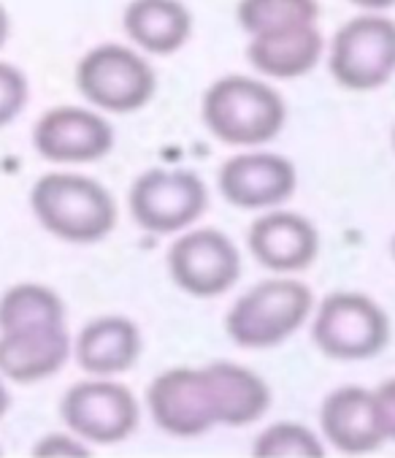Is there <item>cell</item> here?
I'll return each mask as SVG.
<instances>
[{
	"instance_id": "cell-1",
	"label": "cell",
	"mask_w": 395,
	"mask_h": 458,
	"mask_svg": "<svg viewBox=\"0 0 395 458\" xmlns=\"http://www.w3.org/2000/svg\"><path fill=\"white\" fill-rule=\"evenodd\" d=\"M30 209L49 233L73 244L101 242L117 225L112 193L81 174H44L30 191Z\"/></svg>"
},
{
	"instance_id": "cell-2",
	"label": "cell",
	"mask_w": 395,
	"mask_h": 458,
	"mask_svg": "<svg viewBox=\"0 0 395 458\" xmlns=\"http://www.w3.org/2000/svg\"><path fill=\"white\" fill-rule=\"evenodd\" d=\"M287 109L273 87L249 76H223L204 96V123L231 147H257L279 136Z\"/></svg>"
},
{
	"instance_id": "cell-3",
	"label": "cell",
	"mask_w": 395,
	"mask_h": 458,
	"mask_svg": "<svg viewBox=\"0 0 395 458\" xmlns=\"http://www.w3.org/2000/svg\"><path fill=\"white\" fill-rule=\"evenodd\" d=\"M312 291L295 280H265L249 288L228 312V336L249 350L276 347L298 331L312 315Z\"/></svg>"
},
{
	"instance_id": "cell-4",
	"label": "cell",
	"mask_w": 395,
	"mask_h": 458,
	"mask_svg": "<svg viewBox=\"0 0 395 458\" xmlns=\"http://www.w3.org/2000/svg\"><path fill=\"white\" fill-rule=\"evenodd\" d=\"M76 87L95 109L130 114L152 101L157 76L136 49L101 44L79 60Z\"/></svg>"
},
{
	"instance_id": "cell-5",
	"label": "cell",
	"mask_w": 395,
	"mask_h": 458,
	"mask_svg": "<svg viewBox=\"0 0 395 458\" xmlns=\"http://www.w3.org/2000/svg\"><path fill=\"white\" fill-rule=\"evenodd\" d=\"M331 76L355 93L379 89L395 76V22L379 12H366L344 22L328 55Z\"/></svg>"
},
{
	"instance_id": "cell-6",
	"label": "cell",
	"mask_w": 395,
	"mask_h": 458,
	"mask_svg": "<svg viewBox=\"0 0 395 458\" xmlns=\"http://www.w3.org/2000/svg\"><path fill=\"white\" fill-rule=\"evenodd\" d=\"M315 344L336 360H366L390 342L384 310L363 293H331L312 323Z\"/></svg>"
},
{
	"instance_id": "cell-7",
	"label": "cell",
	"mask_w": 395,
	"mask_h": 458,
	"mask_svg": "<svg viewBox=\"0 0 395 458\" xmlns=\"http://www.w3.org/2000/svg\"><path fill=\"white\" fill-rule=\"evenodd\" d=\"M209 207V193L195 171L152 168L130 188V215L149 233H176Z\"/></svg>"
},
{
	"instance_id": "cell-8",
	"label": "cell",
	"mask_w": 395,
	"mask_h": 458,
	"mask_svg": "<svg viewBox=\"0 0 395 458\" xmlns=\"http://www.w3.org/2000/svg\"><path fill=\"white\" fill-rule=\"evenodd\" d=\"M68 431L84 442L114 445L128 439L139 426L136 396L106 377L84 380L68 388L60 404Z\"/></svg>"
},
{
	"instance_id": "cell-9",
	"label": "cell",
	"mask_w": 395,
	"mask_h": 458,
	"mask_svg": "<svg viewBox=\"0 0 395 458\" xmlns=\"http://www.w3.org/2000/svg\"><path fill=\"white\" fill-rule=\"evenodd\" d=\"M173 283L198 299H214L231 291L241 274L239 247L217 228L181 233L168 250Z\"/></svg>"
},
{
	"instance_id": "cell-10",
	"label": "cell",
	"mask_w": 395,
	"mask_h": 458,
	"mask_svg": "<svg viewBox=\"0 0 395 458\" xmlns=\"http://www.w3.org/2000/svg\"><path fill=\"white\" fill-rule=\"evenodd\" d=\"M152 420L171 437H201L220 426L214 396L204 369L176 366L157 375L147 391Z\"/></svg>"
},
{
	"instance_id": "cell-11",
	"label": "cell",
	"mask_w": 395,
	"mask_h": 458,
	"mask_svg": "<svg viewBox=\"0 0 395 458\" xmlns=\"http://www.w3.org/2000/svg\"><path fill=\"white\" fill-rule=\"evenodd\" d=\"M33 147L52 163H92L114 147V128L92 109L57 106L33 128Z\"/></svg>"
},
{
	"instance_id": "cell-12",
	"label": "cell",
	"mask_w": 395,
	"mask_h": 458,
	"mask_svg": "<svg viewBox=\"0 0 395 458\" xmlns=\"http://www.w3.org/2000/svg\"><path fill=\"white\" fill-rule=\"evenodd\" d=\"M220 193L239 209H271L284 204L298 185L295 165L273 152H241L223 163Z\"/></svg>"
},
{
	"instance_id": "cell-13",
	"label": "cell",
	"mask_w": 395,
	"mask_h": 458,
	"mask_svg": "<svg viewBox=\"0 0 395 458\" xmlns=\"http://www.w3.org/2000/svg\"><path fill=\"white\" fill-rule=\"evenodd\" d=\"M247 242L252 258L279 274L307 268L320 252L317 228L304 215L295 212H268L257 217Z\"/></svg>"
},
{
	"instance_id": "cell-14",
	"label": "cell",
	"mask_w": 395,
	"mask_h": 458,
	"mask_svg": "<svg viewBox=\"0 0 395 458\" xmlns=\"http://www.w3.org/2000/svg\"><path fill=\"white\" fill-rule=\"evenodd\" d=\"M71 336L65 326L0 331V377L14 383H38L57 375L71 358Z\"/></svg>"
},
{
	"instance_id": "cell-15",
	"label": "cell",
	"mask_w": 395,
	"mask_h": 458,
	"mask_svg": "<svg viewBox=\"0 0 395 458\" xmlns=\"http://www.w3.org/2000/svg\"><path fill=\"white\" fill-rule=\"evenodd\" d=\"M320 423L328 442L341 453H374L384 442L374 394L360 386H344L328 394L323 402Z\"/></svg>"
},
{
	"instance_id": "cell-16",
	"label": "cell",
	"mask_w": 395,
	"mask_h": 458,
	"mask_svg": "<svg viewBox=\"0 0 395 458\" xmlns=\"http://www.w3.org/2000/svg\"><path fill=\"white\" fill-rule=\"evenodd\" d=\"M73 355L81 369L95 377L122 375L141 355V331L120 315L89 320L73 342Z\"/></svg>"
},
{
	"instance_id": "cell-17",
	"label": "cell",
	"mask_w": 395,
	"mask_h": 458,
	"mask_svg": "<svg viewBox=\"0 0 395 458\" xmlns=\"http://www.w3.org/2000/svg\"><path fill=\"white\" fill-rule=\"evenodd\" d=\"M325 41L317 25H298L252 36L247 47L249 63L271 79H298L323 57Z\"/></svg>"
},
{
	"instance_id": "cell-18",
	"label": "cell",
	"mask_w": 395,
	"mask_h": 458,
	"mask_svg": "<svg viewBox=\"0 0 395 458\" xmlns=\"http://www.w3.org/2000/svg\"><path fill=\"white\" fill-rule=\"evenodd\" d=\"M122 28L128 38L149 55L179 52L192 33V14L181 0H130Z\"/></svg>"
},
{
	"instance_id": "cell-19",
	"label": "cell",
	"mask_w": 395,
	"mask_h": 458,
	"mask_svg": "<svg viewBox=\"0 0 395 458\" xmlns=\"http://www.w3.org/2000/svg\"><path fill=\"white\" fill-rule=\"evenodd\" d=\"M204 372L214 396L220 426H249L268 412L271 391L260 375L228 360L212 363Z\"/></svg>"
},
{
	"instance_id": "cell-20",
	"label": "cell",
	"mask_w": 395,
	"mask_h": 458,
	"mask_svg": "<svg viewBox=\"0 0 395 458\" xmlns=\"http://www.w3.org/2000/svg\"><path fill=\"white\" fill-rule=\"evenodd\" d=\"M65 326L63 299L38 283H20L0 299V331L57 328Z\"/></svg>"
},
{
	"instance_id": "cell-21",
	"label": "cell",
	"mask_w": 395,
	"mask_h": 458,
	"mask_svg": "<svg viewBox=\"0 0 395 458\" xmlns=\"http://www.w3.org/2000/svg\"><path fill=\"white\" fill-rule=\"evenodd\" d=\"M239 25L249 36L273 33L298 25H317V0H239Z\"/></svg>"
},
{
	"instance_id": "cell-22",
	"label": "cell",
	"mask_w": 395,
	"mask_h": 458,
	"mask_svg": "<svg viewBox=\"0 0 395 458\" xmlns=\"http://www.w3.org/2000/svg\"><path fill=\"white\" fill-rule=\"evenodd\" d=\"M252 453L260 458H323L325 447L312 428L282 420L257 434Z\"/></svg>"
},
{
	"instance_id": "cell-23",
	"label": "cell",
	"mask_w": 395,
	"mask_h": 458,
	"mask_svg": "<svg viewBox=\"0 0 395 458\" xmlns=\"http://www.w3.org/2000/svg\"><path fill=\"white\" fill-rule=\"evenodd\" d=\"M28 96H30V87H28L25 73L17 65L0 60V128L14 123L22 114Z\"/></svg>"
},
{
	"instance_id": "cell-24",
	"label": "cell",
	"mask_w": 395,
	"mask_h": 458,
	"mask_svg": "<svg viewBox=\"0 0 395 458\" xmlns=\"http://www.w3.org/2000/svg\"><path fill=\"white\" fill-rule=\"evenodd\" d=\"M374 404H376V418H379L384 439L395 442V377L382 383L379 391H374Z\"/></svg>"
},
{
	"instance_id": "cell-25",
	"label": "cell",
	"mask_w": 395,
	"mask_h": 458,
	"mask_svg": "<svg viewBox=\"0 0 395 458\" xmlns=\"http://www.w3.org/2000/svg\"><path fill=\"white\" fill-rule=\"evenodd\" d=\"M33 453L36 455H89L84 439L71 437V434H49L33 447Z\"/></svg>"
},
{
	"instance_id": "cell-26",
	"label": "cell",
	"mask_w": 395,
	"mask_h": 458,
	"mask_svg": "<svg viewBox=\"0 0 395 458\" xmlns=\"http://www.w3.org/2000/svg\"><path fill=\"white\" fill-rule=\"evenodd\" d=\"M349 4H355L366 12H384V9L395 6V0H349Z\"/></svg>"
},
{
	"instance_id": "cell-27",
	"label": "cell",
	"mask_w": 395,
	"mask_h": 458,
	"mask_svg": "<svg viewBox=\"0 0 395 458\" xmlns=\"http://www.w3.org/2000/svg\"><path fill=\"white\" fill-rule=\"evenodd\" d=\"M9 33H12V20H9V12L4 9V4H0V47L6 44Z\"/></svg>"
},
{
	"instance_id": "cell-28",
	"label": "cell",
	"mask_w": 395,
	"mask_h": 458,
	"mask_svg": "<svg viewBox=\"0 0 395 458\" xmlns=\"http://www.w3.org/2000/svg\"><path fill=\"white\" fill-rule=\"evenodd\" d=\"M12 407V396H9V388L4 386V380H0V418H4Z\"/></svg>"
},
{
	"instance_id": "cell-29",
	"label": "cell",
	"mask_w": 395,
	"mask_h": 458,
	"mask_svg": "<svg viewBox=\"0 0 395 458\" xmlns=\"http://www.w3.org/2000/svg\"><path fill=\"white\" fill-rule=\"evenodd\" d=\"M392 255H395V239H392Z\"/></svg>"
},
{
	"instance_id": "cell-30",
	"label": "cell",
	"mask_w": 395,
	"mask_h": 458,
	"mask_svg": "<svg viewBox=\"0 0 395 458\" xmlns=\"http://www.w3.org/2000/svg\"><path fill=\"white\" fill-rule=\"evenodd\" d=\"M392 141H395V136H392Z\"/></svg>"
}]
</instances>
